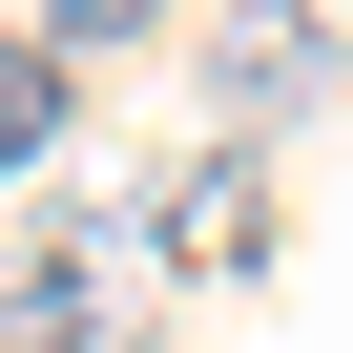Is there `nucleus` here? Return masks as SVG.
I'll return each mask as SVG.
<instances>
[{"instance_id": "obj_1", "label": "nucleus", "mask_w": 353, "mask_h": 353, "mask_svg": "<svg viewBox=\"0 0 353 353\" xmlns=\"http://www.w3.org/2000/svg\"><path fill=\"white\" fill-rule=\"evenodd\" d=\"M0 353H145V291H125V229L63 208L21 270H0Z\"/></svg>"}, {"instance_id": "obj_2", "label": "nucleus", "mask_w": 353, "mask_h": 353, "mask_svg": "<svg viewBox=\"0 0 353 353\" xmlns=\"http://www.w3.org/2000/svg\"><path fill=\"white\" fill-rule=\"evenodd\" d=\"M166 250H188V270H250V250H270V166H250V145L166 166Z\"/></svg>"}, {"instance_id": "obj_3", "label": "nucleus", "mask_w": 353, "mask_h": 353, "mask_svg": "<svg viewBox=\"0 0 353 353\" xmlns=\"http://www.w3.org/2000/svg\"><path fill=\"white\" fill-rule=\"evenodd\" d=\"M312 83H332V21H312V0H250V21H229V125H270Z\"/></svg>"}, {"instance_id": "obj_4", "label": "nucleus", "mask_w": 353, "mask_h": 353, "mask_svg": "<svg viewBox=\"0 0 353 353\" xmlns=\"http://www.w3.org/2000/svg\"><path fill=\"white\" fill-rule=\"evenodd\" d=\"M63 145V63H42V21H0V188Z\"/></svg>"}, {"instance_id": "obj_5", "label": "nucleus", "mask_w": 353, "mask_h": 353, "mask_svg": "<svg viewBox=\"0 0 353 353\" xmlns=\"http://www.w3.org/2000/svg\"><path fill=\"white\" fill-rule=\"evenodd\" d=\"M166 0H42V63H104V42H145Z\"/></svg>"}]
</instances>
